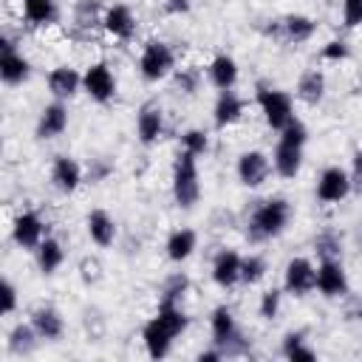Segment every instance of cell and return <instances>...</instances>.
Segmentation results:
<instances>
[{"label": "cell", "mask_w": 362, "mask_h": 362, "mask_svg": "<svg viewBox=\"0 0 362 362\" xmlns=\"http://www.w3.org/2000/svg\"><path fill=\"white\" fill-rule=\"evenodd\" d=\"M291 204L280 195L263 198L252 206L249 218H246V238L252 243H266L272 238H280L286 232V226L291 223Z\"/></svg>", "instance_id": "cell-1"}, {"label": "cell", "mask_w": 362, "mask_h": 362, "mask_svg": "<svg viewBox=\"0 0 362 362\" xmlns=\"http://www.w3.org/2000/svg\"><path fill=\"white\" fill-rule=\"evenodd\" d=\"M305 141H308V127H305L300 119H291V122L280 130L277 144H274V153H272V170H274L280 178H297V175H300Z\"/></svg>", "instance_id": "cell-2"}, {"label": "cell", "mask_w": 362, "mask_h": 362, "mask_svg": "<svg viewBox=\"0 0 362 362\" xmlns=\"http://www.w3.org/2000/svg\"><path fill=\"white\" fill-rule=\"evenodd\" d=\"M170 189L173 201L181 209H192L201 198V175H198V158L187 150H181L173 161V175H170Z\"/></svg>", "instance_id": "cell-3"}, {"label": "cell", "mask_w": 362, "mask_h": 362, "mask_svg": "<svg viewBox=\"0 0 362 362\" xmlns=\"http://www.w3.org/2000/svg\"><path fill=\"white\" fill-rule=\"evenodd\" d=\"M209 331H212V345L223 351V356H243L249 354L252 342L243 337L238 328V320L229 305H215L209 314Z\"/></svg>", "instance_id": "cell-4"}, {"label": "cell", "mask_w": 362, "mask_h": 362, "mask_svg": "<svg viewBox=\"0 0 362 362\" xmlns=\"http://www.w3.org/2000/svg\"><path fill=\"white\" fill-rule=\"evenodd\" d=\"M175 71V51L164 40H147L139 54V74L144 82H161Z\"/></svg>", "instance_id": "cell-5"}, {"label": "cell", "mask_w": 362, "mask_h": 362, "mask_svg": "<svg viewBox=\"0 0 362 362\" xmlns=\"http://www.w3.org/2000/svg\"><path fill=\"white\" fill-rule=\"evenodd\" d=\"M255 99H257V107L266 119V124L272 130H283L294 116V99L288 90H280V88H272V85H257L255 90Z\"/></svg>", "instance_id": "cell-6"}, {"label": "cell", "mask_w": 362, "mask_h": 362, "mask_svg": "<svg viewBox=\"0 0 362 362\" xmlns=\"http://www.w3.org/2000/svg\"><path fill=\"white\" fill-rule=\"evenodd\" d=\"M263 31H266V37H272L283 45H303L314 37L317 23L305 14H286L280 20H269V25Z\"/></svg>", "instance_id": "cell-7"}, {"label": "cell", "mask_w": 362, "mask_h": 362, "mask_svg": "<svg viewBox=\"0 0 362 362\" xmlns=\"http://www.w3.org/2000/svg\"><path fill=\"white\" fill-rule=\"evenodd\" d=\"M82 90L96 102V105H107L116 96V76L110 71V65L105 59L90 62L82 71Z\"/></svg>", "instance_id": "cell-8"}, {"label": "cell", "mask_w": 362, "mask_h": 362, "mask_svg": "<svg viewBox=\"0 0 362 362\" xmlns=\"http://www.w3.org/2000/svg\"><path fill=\"white\" fill-rule=\"evenodd\" d=\"M317 288V266L308 257H291L283 269V291L291 297H305Z\"/></svg>", "instance_id": "cell-9"}, {"label": "cell", "mask_w": 362, "mask_h": 362, "mask_svg": "<svg viewBox=\"0 0 362 362\" xmlns=\"http://www.w3.org/2000/svg\"><path fill=\"white\" fill-rule=\"evenodd\" d=\"M28 76H31V62L17 51L11 37L3 34L0 37V79L8 88H14V85H23Z\"/></svg>", "instance_id": "cell-10"}, {"label": "cell", "mask_w": 362, "mask_h": 362, "mask_svg": "<svg viewBox=\"0 0 362 362\" xmlns=\"http://www.w3.org/2000/svg\"><path fill=\"white\" fill-rule=\"evenodd\" d=\"M354 189V184H351V175H348V170H342V167H325L322 173H320V178H317V201L320 204H325V206H331V204H339V201H345L348 198V192Z\"/></svg>", "instance_id": "cell-11"}, {"label": "cell", "mask_w": 362, "mask_h": 362, "mask_svg": "<svg viewBox=\"0 0 362 362\" xmlns=\"http://www.w3.org/2000/svg\"><path fill=\"white\" fill-rule=\"evenodd\" d=\"M235 173H238V181L249 189H257L269 181V173H272V161L263 150H246L238 156V164H235Z\"/></svg>", "instance_id": "cell-12"}, {"label": "cell", "mask_w": 362, "mask_h": 362, "mask_svg": "<svg viewBox=\"0 0 362 362\" xmlns=\"http://www.w3.org/2000/svg\"><path fill=\"white\" fill-rule=\"evenodd\" d=\"M102 0H76L71 8V37L74 40H88L93 34V28H102V17H105Z\"/></svg>", "instance_id": "cell-13"}, {"label": "cell", "mask_w": 362, "mask_h": 362, "mask_svg": "<svg viewBox=\"0 0 362 362\" xmlns=\"http://www.w3.org/2000/svg\"><path fill=\"white\" fill-rule=\"evenodd\" d=\"M102 28L107 37L119 40V42H130L136 37V28H139V20L133 14L130 6L124 3H113L105 8V17H102Z\"/></svg>", "instance_id": "cell-14"}, {"label": "cell", "mask_w": 362, "mask_h": 362, "mask_svg": "<svg viewBox=\"0 0 362 362\" xmlns=\"http://www.w3.org/2000/svg\"><path fill=\"white\" fill-rule=\"evenodd\" d=\"M45 238V221L40 218V212L34 209H23L14 221H11V240L20 246V249H37Z\"/></svg>", "instance_id": "cell-15"}, {"label": "cell", "mask_w": 362, "mask_h": 362, "mask_svg": "<svg viewBox=\"0 0 362 362\" xmlns=\"http://www.w3.org/2000/svg\"><path fill=\"white\" fill-rule=\"evenodd\" d=\"M136 136L144 147H153L164 136V110L158 102H144L136 113Z\"/></svg>", "instance_id": "cell-16"}, {"label": "cell", "mask_w": 362, "mask_h": 362, "mask_svg": "<svg viewBox=\"0 0 362 362\" xmlns=\"http://www.w3.org/2000/svg\"><path fill=\"white\" fill-rule=\"evenodd\" d=\"M317 291L328 300L348 294V274L342 269V260H320L317 266Z\"/></svg>", "instance_id": "cell-17"}, {"label": "cell", "mask_w": 362, "mask_h": 362, "mask_svg": "<svg viewBox=\"0 0 362 362\" xmlns=\"http://www.w3.org/2000/svg\"><path fill=\"white\" fill-rule=\"evenodd\" d=\"M45 85H48V93L54 99L65 102V99H74L82 90V74L76 68H71V65H57V68L48 71Z\"/></svg>", "instance_id": "cell-18"}, {"label": "cell", "mask_w": 362, "mask_h": 362, "mask_svg": "<svg viewBox=\"0 0 362 362\" xmlns=\"http://www.w3.org/2000/svg\"><path fill=\"white\" fill-rule=\"evenodd\" d=\"M68 130V107H65V102H59V99H54V102H48L42 110H40V116H37V139L40 141H48V139H57V136H62Z\"/></svg>", "instance_id": "cell-19"}, {"label": "cell", "mask_w": 362, "mask_h": 362, "mask_svg": "<svg viewBox=\"0 0 362 362\" xmlns=\"http://www.w3.org/2000/svg\"><path fill=\"white\" fill-rule=\"evenodd\" d=\"M82 181H85V170H82V164H79L76 158H71V156H57V158L51 161V184H54L59 192L71 195V192L79 189Z\"/></svg>", "instance_id": "cell-20"}, {"label": "cell", "mask_w": 362, "mask_h": 362, "mask_svg": "<svg viewBox=\"0 0 362 362\" xmlns=\"http://www.w3.org/2000/svg\"><path fill=\"white\" fill-rule=\"evenodd\" d=\"M173 339H175V334L153 314L147 322H144V328H141V342H144V351H147V356H153V359H164L170 351H173Z\"/></svg>", "instance_id": "cell-21"}, {"label": "cell", "mask_w": 362, "mask_h": 362, "mask_svg": "<svg viewBox=\"0 0 362 362\" xmlns=\"http://www.w3.org/2000/svg\"><path fill=\"white\" fill-rule=\"evenodd\" d=\"M240 255L235 249H221L212 257V283L221 288H235L240 283Z\"/></svg>", "instance_id": "cell-22"}, {"label": "cell", "mask_w": 362, "mask_h": 362, "mask_svg": "<svg viewBox=\"0 0 362 362\" xmlns=\"http://www.w3.org/2000/svg\"><path fill=\"white\" fill-rule=\"evenodd\" d=\"M28 322L34 325V331L40 334V339H45V342H57V339H62V334H65V320H62V314H59L54 305H40V308H34Z\"/></svg>", "instance_id": "cell-23"}, {"label": "cell", "mask_w": 362, "mask_h": 362, "mask_svg": "<svg viewBox=\"0 0 362 362\" xmlns=\"http://www.w3.org/2000/svg\"><path fill=\"white\" fill-rule=\"evenodd\" d=\"M325 74L320 71V68H308V71H303L300 74V79H297V88H294V96L303 102V105H308V107H317L322 99H325Z\"/></svg>", "instance_id": "cell-24"}, {"label": "cell", "mask_w": 362, "mask_h": 362, "mask_svg": "<svg viewBox=\"0 0 362 362\" xmlns=\"http://www.w3.org/2000/svg\"><path fill=\"white\" fill-rule=\"evenodd\" d=\"M243 107L246 102L235 93V90H221L215 105H212V122L218 130H226L229 124H235L240 116H243Z\"/></svg>", "instance_id": "cell-25"}, {"label": "cell", "mask_w": 362, "mask_h": 362, "mask_svg": "<svg viewBox=\"0 0 362 362\" xmlns=\"http://www.w3.org/2000/svg\"><path fill=\"white\" fill-rule=\"evenodd\" d=\"M85 226H88V238H90L96 246H102V249L113 246L119 229H116V221H113L110 212H105V209H90L88 218H85Z\"/></svg>", "instance_id": "cell-26"}, {"label": "cell", "mask_w": 362, "mask_h": 362, "mask_svg": "<svg viewBox=\"0 0 362 362\" xmlns=\"http://www.w3.org/2000/svg\"><path fill=\"white\" fill-rule=\"evenodd\" d=\"M198 249V232L189 229V226H181V229H173L164 240V252L173 263H184L192 257V252Z\"/></svg>", "instance_id": "cell-27"}, {"label": "cell", "mask_w": 362, "mask_h": 362, "mask_svg": "<svg viewBox=\"0 0 362 362\" xmlns=\"http://www.w3.org/2000/svg\"><path fill=\"white\" fill-rule=\"evenodd\" d=\"M20 11L31 28H48L59 20L57 0H20Z\"/></svg>", "instance_id": "cell-28"}, {"label": "cell", "mask_w": 362, "mask_h": 362, "mask_svg": "<svg viewBox=\"0 0 362 362\" xmlns=\"http://www.w3.org/2000/svg\"><path fill=\"white\" fill-rule=\"evenodd\" d=\"M206 76H209V82L218 90H232L238 85L240 71H238V62L229 54H215L212 62H209V68H206Z\"/></svg>", "instance_id": "cell-29"}, {"label": "cell", "mask_w": 362, "mask_h": 362, "mask_svg": "<svg viewBox=\"0 0 362 362\" xmlns=\"http://www.w3.org/2000/svg\"><path fill=\"white\" fill-rule=\"evenodd\" d=\"M342 249H345V238L339 229L325 226L314 235V255L320 260H342Z\"/></svg>", "instance_id": "cell-30"}, {"label": "cell", "mask_w": 362, "mask_h": 362, "mask_svg": "<svg viewBox=\"0 0 362 362\" xmlns=\"http://www.w3.org/2000/svg\"><path fill=\"white\" fill-rule=\"evenodd\" d=\"M34 255H37V269L42 272V274H54L62 263H65V249H62V243L57 240V238H42V243L34 249Z\"/></svg>", "instance_id": "cell-31"}, {"label": "cell", "mask_w": 362, "mask_h": 362, "mask_svg": "<svg viewBox=\"0 0 362 362\" xmlns=\"http://www.w3.org/2000/svg\"><path fill=\"white\" fill-rule=\"evenodd\" d=\"M37 342H40V334L34 331L31 322H17V325L8 331V354H14V356H28V354H34Z\"/></svg>", "instance_id": "cell-32"}, {"label": "cell", "mask_w": 362, "mask_h": 362, "mask_svg": "<svg viewBox=\"0 0 362 362\" xmlns=\"http://www.w3.org/2000/svg\"><path fill=\"white\" fill-rule=\"evenodd\" d=\"M280 354H283L286 359H291V362H297V359H305V362L317 359V351L305 342V334H303V331H288V334L283 337Z\"/></svg>", "instance_id": "cell-33"}, {"label": "cell", "mask_w": 362, "mask_h": 362, "mask_svg": "<svg viewBox=\"0 0 362 362\" xmlns=\"http://www.w3.org/2000/svg\"><path fill=\"white\" fill-rule=\"evenodd\" d=\"M173 88L184 96H192L198 88H201V71L195 65H184V68H175L173 71Z\"/></svg>", "instance_id": "cell-34"}, {"label": "cell", "mask_w": 362, "mask_h": 362, "mask_svg": "<svg viewBox=\"0 0 362 362\" xmlns=\"http://www.w3.org/2000/svg\"><path fill=\"white\" fill-rule=\"evenodd\" d=\"M266 272H269V266H266V257H260V255H249L240 260V283L243 286L260 283L266 277Z\"/></svg>", "instance_id": "cell-35"}, {"label": "cell", "mask_w": 362, "mask_h": 362, "mask_svg": "<svg viewBox=\"0 0 362 362\" xmlns=\"http://www.w3.org/2000/svg\"><path fill=\"white\" fill-rule=\"evenodd\" d=\"M189 291V277L184 272H173L164 283H161V300H170V303H181L184 294Z\"/></svg>", "instance_id": "cell-36"}, {"label": "cell", "mask_w": 362, "mask_h": 362, "mask_svg": "<svg viewBox=\"0 0 362 362\" xmlns=\"http://www.w3.org/2000/svg\"><path fill=\"white\" fill-rule=\"evenodd\" d=\"M181 150L192 153L195 158H198V156H206V150H209V133L201 130V127L184 130V133H181Z\"/></svg>", "instance_id": "cell-37"}, {"label": "cell", "mask_w": 362, "mask_h": 362, "mask_svg": "<svg viewBox=\"0 0 362 362\" xmlns=\"http://www.w3.org/2000/svg\"><path fill=\"white\" fill-rule=\"evenodd\" d=\"M280 305H283V288H266L257 300V314L260 320H274L280 314Z\"/></svg>", "instance_id": "cell-38"}, {"label": "cell", "mask_w": 362, "mask_h": 362, "mask_svg": "<svg viewBox=\"0 0 362 362\" xmlns=\"http://www.w3.org/2000/svg\"><path fill=\"white\" fill-rule=\"evenodd\" d=\"M113 161L110 158H105V156H99V158H90V164H88V170H85V181L88 184H102V181H107L110 175H113Z\"/></svg>", "instance_id": "cell-39"}, {"label": "cell", "mask_w": 362, "mask_h": 362, "mask_svg": "<svg viewBox=\"0 0 362 362\" xmlns=\"http://www.w3.org/2000/svg\"><path fill=\"white\" fill-rule=\"evenodd\" d=\"M320 57H322L325 62H345V59L351 57V48H348L345 40H328V42L322 45Z\"/></svg>", "instance_id": "cell-40"}, {"label": "cell", "mask_w": 362, "mask_h": 362, "mask_svg": "<svg viewBox=\"0 0 362 362\" xmlns=\"http://www.w3.org/2000/svg\"><path fill=\"white\" fill-rule=\"evenodd\" d=\"M342 25L345 28H359L362 25V0H342Z\"/></svg>", "instance_id": "cell-41"}, {"label": "cell", "mask_w": 362, "mask_h": 362, "mask_svg": "<svg viewBox=\"0 0 362 362\" xmlns=\"http://www.w3.org/2000/svg\"><path fill=\"white\" fill-rule=\"evenodd\" d=\"M79 272H82V280H85V283H96V280L102 277V266H99L96 257H82Z\"/></svg>", "instance_id": "cell-42"}, {"label": "cell", "mask_w": 362, "mask_h": 362, "mask_svg": "<svg viewBox=\"0 0 362 362\" xmlns=\"http://www.w3.org/2000/svg\"><path fill=\"white\" fill-rule=\"evenodd\" d=\"M0 294H3V314H14L17 311V288H14V283L3 280Z\"/></svg>", "instance_id": "cell-43"}, {"label": "cell", "mask_w": 362, "mask_h": 362, "mask_svg": "<svg viewBox=\"0 0 362 362\" xmlns=\"http://www.w3.org/2000/svg\"><path fill=\"white\" fill-rule=\"evenodd\" d=\"M192 8V0H161V11L170 17H181Z\"/></svg>", "instance_id": "cell-44"}, {"label": "cell", "mask_w": 362, "mask_h": 362, "mask_svg": "<svg viewBox=\"0 0 362 362\" xmlns=\"http://www.w3.org/2000/svg\"><path fill=\"white\" fill-rule=\"evenodd\" d=\"M345 317L354 320V322H362V294H354L348 297V305H345Z\"/></svg>", "instance_id": "cell-45"}, {"label": "cell", "mask_w": 362, "mask_h": 362, "mask_svg": "<svg viewBox=\"0 0 362 362\" xmlns=\"http://www.w3.org/2000/svg\"><path fill=\"white\" fill-rule=\"evenodd\" d=\"M348 175H351V184L362 189V150H356V153H354V158H351V170H348Z\"/></svg>", "instance_id": "cell-46"}, {"label": "cell", "mask_w": 362, "mask_h": 362, "mask_svg": "<svg viewBox=\"0 0 362 362\" xmlns=\"http://www.w3.org/2000/svg\"><path fill=\"white\" fill-rule=\"evenodd\" d=\"M195 359H198V362H221V359H223V351H221L218 345H212V348L201 351V354H198Z\"/></svg>", "instance_id": "cell-47"}]
</instances>
